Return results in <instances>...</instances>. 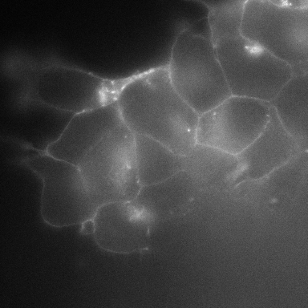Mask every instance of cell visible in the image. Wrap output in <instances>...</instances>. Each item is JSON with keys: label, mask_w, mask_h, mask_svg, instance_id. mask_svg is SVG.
Listing matches in <instances>:
<instances>
[{"label": "cell", "mask_w": 308, "mask_h": 308, "mask_svg": "<svg viewBox=\"0 0 308 308\" xmlns=\"http://www.w3.org/2000/svg\"><path fill=\"white\" fill-rule=\"evenodd\" d=\"M116 100L125 123L134 134L152 138L178 154L186 152L196 143L200 116L174 88L167 66L130 80Z\"/></svg>", "instance_id": "cell-1"}, {"label": "cell", "mask_w": 308, "mask_h": 308, "mask_svg": "<svg viewBox=\"0 0 308 308\" xmlns=\"http://www.w3.org/2000/svg\"><path fill=\"white\" fill-rule=\"evenodd\" d=\"M209 52L192 55L189 47L179 49L167 66L174 88L199 116L232 96L217 57Z\"/></svg>", "instance_id": "cell-2"}, {"label": "cell", "mask_w": 308, "mask_h": 308, "mask_svg": "<svg viewBox=\"0 0 308 308\" xmlns=\"http://www.w3.org/2000/svg\"><path fill=\"white\" fill-rule=\"evenodd\" d=\"M78 167L92 193L103 197L119 195L135 168L132 147L122 135L112 132L89 152Z\"/></svg>", "instance_id": "cell-3"}, {"label": "cell", "mask_w": 308, "mask_h": 308, "mask_svg": "<svg viewBox=\"0 0 308 308\" xmlns=\"http://www.w3.org/2000/svg\"><path fill=\"white\" fill-rule=\"evenodd\" d=\"M124 123L115 101L75 114L58 139L48 146L47 154L78 166L89 151Z\"/></svg>", "instance_id": "cell-4"}, {"label": "cell", "mask_w": 308, "mask_h": 308, "mask_svg": "<svg viewBox=\"0 0 308 308\" xmlns=\"http://www.w3.org/2000/svg\"><path fill=\"white\" fill-rule=\"evenodd\" d=\"M301 152L271 106L269 119L263 131L236 155L239 164L238 180L241 182L261 178Z\"/></svg>", "instance_id": "cell-5"}, {"label": "cell", "mask_w": 308, "mask_h": 308, "mask_svg": "<svg viewBox=\"0 0 308 308\" xmlns=\"http://www.w3.org/2000/svg\"><path fill=\"white\" fill-rule=\"evenodd\" d=\"M221 67L232 96L270 103L292 77L290 67L280 60L237 57L225 62Z\"/></svg>", "instance_id": "cell-6"}, {"label": "cell", "mask_w": 308, "mask_h": 308, "mask_svg": "<svg viewBox=\"0 0 308 308\" xmlns=\"http://www.w3.org/2000/svg\"><path fill=\"white\" fill-rule=\"evenodd\" d=\"M134 152L136 173L142 187L161 182L185 168L186 156L146 136L134 134Z\"/></svg>", "instance_id": "cell-7"}, {"label": "cell", "mask_w": 308, "mask_h": 308, "mask_svg": "<svg viewBox=\"0 0 308 308\" xmlns=\"http://www.w3.org/2000/svg\"><path fill=\"white\" fill-rule=\"evenodd\" d=\"M270 103L300 151H308V75L292 77Z\"/></svg>", "instance_id": "cell-8"}, {"label": "cell", "mask_w": 308, "mask_h": 308, "mask_svg": "<svg viewBox=\"0 0 308 308\" xmlns=\"http://www.w3.org/2000/svg\"><path fill=\"white\" fill-rule=\"evenodd\" d=\"M236 155L218 148L197 144L186 156L184 171L197 182L219 181L234 185L239 172Z\"/></svg>", "instance_id": "cell-9"}, {"label": "cell", "mask_w": 308, "mask_h": 308, "mask_svg": "<svg viewBox=\"0 0 308 308\" xmlns=\"http://www.w3.org/2000/svg\"><path fill=\"white\" fill-rule=\"evenodd\" d=\"M247 41L244 48L247 52L253 57H257L261 55L265 48L260 43L243 37Z\"/></svg>", "instance_id": "cell-10"}]
</instances>
